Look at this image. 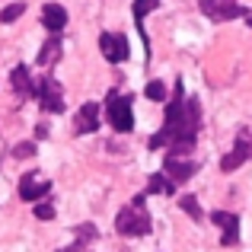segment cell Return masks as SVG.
<instances>
[{
	"label": "cell",
	"mask_w": 252,
	"mask_h": 252,
	"mask_svg": "<svg viewBox=\"0 0 252 252\" xmlns=\"http://www.w3.org/2000/svg\"><path fill=\"white\" fill-rule=\"evenodd\" d=\"M163 172H166L172 182L179 185V182H189V179L198 172V166L191 160H176V157H166V166H163Z\"/></svg>",
	"instance_id": "cell-11"
},
{
	"label": "cell",
	"mask_w": 252,
	"mask_h": 252,
	"mask_svg": "<svg viewBox=\"0 0 252 252\" xmlns=\"http://www.w3.org/2000/svg\"><path fill=\"white\" fill-rule=\"evenodd\" d=\"M144 93H147V99H154V102H163V99L169 96L166 86H163V80H150L147 86H144Z\"/></svg>",
	"instance_id": "cell-18"
},
{
	"label": "cell",
	"mask_w": 252,
	"mask_h": 252,
	"mask_svg": "<svg viewBox=\"0 0 252 252\" xmlns=\"http://www.w3.org/2000/svg\"><path fill=\"white\" fill-rule=\"evenodd\" d=\"M35 217L38 220H51V217H55V204L51 201H38L35 204Z\"/></svg>",
	"instance_id": "cell-21"
},
{
	"label": "cell",
	"mask_w": 252,
	"mask_h": 252,
	"mask_svg": "<svg viewBox=\"0 0 252 252\" xmlns=\"http://www.w3.org/2000/svg\"><path fill=\"white\" fill-rule=\"evenodd\" d=\"M74 128H77V134H93V131L99 128V105L96 102H86L83 109L77 112Z\"/></svg>",
	"instance_id": "cell-12"
},
{
	"label": "cell",
	"mask_w": 252,
	"mask_h": 252,
	"mask_svg": "<svg viewBox=\"0 0 252 252\" xmlns=\"http://www.w3.org/2000/svg\"><path fill=\"white\" fill-rule=\"evenodd\" d=\"M201 13L208 19H214V23H227V19H240V16H246V6H240L236 0H201Z\"/></svg>",
	"instance_id": "cell-5"
},
{
	"label": "cell",
	"mask_w": 252,
	"mask_h": 252,
	"mask_svg": "<svg viewBox=\"0 0 252 252\" xmlns=\"http://www.w3.org/2000/svg\"><path fill=\"white\" fill-rule=\"evenodd\" d=\"M150 214H147V191L137 195L131 204H125L115 217V230L122 236H147L150 233Z\"/></svg>",
	"instance_id": "cell-2"
},
{
	"label": "cell",
	"mask_w": 252,
	"mask_h": 252,
	"mask_svg": "<svg viewBox=\"0 0 252 252\" xmlns=\"http://www.w3.org/2000/svg\"><path fill=\"white\" fill-rule=\"evenodd\" d=\"M48 191H51V182L42 179L38 172H26V176L19 179V198H23V201H35L38 204Z\"/></svg>",
	"instance_id": "cell-7"
},
{
	"label": "cell",
	"mask_w": 252,
	"mask_h": 252,
	"mask_svg": "<svg viewBox=\"0 0 252 252\" xmlns=\"http://www.w3.org/2000/svg\"><path fill=\"white\" fill-rule=\"evenodd\" d=\"M42 23H45V29H48L51 35H58V32L67 26V10H64L61 3H45L42 6Z\"/></svg>",
	"instance_id": "cell-10"
},
{
	"label": "cell",
	"mask_w": 252,
	"mask_h": 252,
	"mask_svg": "<svg viewBox=\"0 0 252 252\" xmlns=\"http://www.w3.org/2000/svg\"><path fill=\"white\" fill-rule=\"evenodd\" d=\"M147 195H176V182H172L166 172H157L147 182Z\"/></svg>",
	"instance_id": "cell-15"
},
{
	"label": "cell",
	"mask_w": 252,
	"mask_h": 252,
	"mask_svg": "<svg viewBox=\"0 0 252 252\" xmlns=\"http://www.w3.org/2000/svg\"><path fill=\"white\" fill-rule=\"evenodd\" d=\"M23 13H26V3H10V6L0 10V23H16Z\"/></svg>",
	"instance_id": "cell-19"
},
{
	"label": "cell",
	"mask_w": 252,
	"mask_h": 252,
	"mask_svg": "<svg viewBox=\"0 0 252 252\" xmlns=\"http://www.w3.org/2000/svg\"><path fill=\"white\" fill-rule=\"evenodd\" d=\"M198 128H201V105L198 99H182V77L176 83V96L166 105V118H163V128L157 131L154 137L147 141L150 150H163L169 147V157H189L195 150V137Z\"/></svg>",
	"instance_id": "cell-1"
},
{
	"label": "cell",
	"mask_w": 252,
	"mask_h": 252,
	"mask_svg": "<svg viewBox=\"0 0 252 252\" xmlns=\"http://www.w3.org/2000/svg\"><path fill=\"white\" fill-rule=\"evenodd\" d=\"M55 61H61V38L51 35V38H45V45H42V51H38L35 64H42V67H51Z\"/></svg>",
	"instance_id": "cell-14"
},
{
	"label": "cell",
	"mask_w": 252,
	"mask_h": 252,
	"mask_svg": "<svg viewBox=\"0 0 252 252\" xmlns=\"http://www.w3.org/2000/svg\"><path fill=\"white\" fill-rule=\"evenodd\" d=\"M249 160H252V134H249Z\"/></svg>",
	"instance_id": "cell-24"
},
{
	"label": "cell",
	"mask_w": 252,
	"mask_h": 252,
	"mask_svg": "<svg viewBox=\"0 0 252 252\" xmlns=\"http://www.w3.org/2000/svg\"><path fill=\"white\" fill-rule=\"evenodd\" d=\"M35 154V144H16L13 147V157H19V160H26V157Z\"/></svg>",
	"instance_id": "cell-22"
},
{
	"label": "cell",
	"mask_w": 252,
	"mask_h": 252,
	"mask_svg": "<svg viewBox=\"0 0 252 252\" xmlns=\"http://www.w3.org/2000/svg\"><path fill=\"white\" fill-rule=\"evenodd\" d=\"M32 99H38L42 112H48V115H61L64 112V93L55 77H42L35 83V90H32Z\"/></svg>",
	"instance_id": "cell-4"
},
{
	"label": "cell",
	"mask_w": 252,
	"mask_h": 252,
	"mask_svg": "<svg viewBox=\"0 0 252 252\" xmlns=\"http://www.w3.org/2000/svg\"><path fill=\"white\" fill-rule=\"evenodd\" d=\"M86 246H83V243H74V246H67V249H58V252H83Z\"/></svg>",
	"instance_id": "cell-23"
},
{
	"label": "cell",
	"mask_w": 252,
	"mask_h": 252,
	"mask_svg": "<svg viewBox=\"0 0 252 252\" xmlns=\"http://www.w3.org/2000/svg\"><path fill=\"white\" fill-rule=\"evenodd\" d=\"M157 6H160V0H134V23H137V29H141V35H144V16L154 13Z\"/></svg>",
	"instance_id": "cell-17"
},
{
	"label": "cell",
	"mask_w": 252,
	"mask_h": 252,
	"mask_svg": "<svg viewBox=\"0 0 252 252\" xmlns=\"http://www.w3.org/2000/svg\"><path fill=\"white\" fill-rule=\"evenodd\" d=\"M10 83H13V90H16V99L32 96V90H35V83H32L29 67H26V64H16V67L10 70Z\"/></svg>",
	"instance_id": "cell-13"
},
{
	"label": "cell",
	"mask_w": 252,
	"mask_h": 252,
	"mask_svg": "<svg viewBox=\"0 0 252 252\" xmlns=\"http://www.w3.org/2000/svg\"><path fill=\"white\" fill-rule=\"evenodd\" d=\"M246 160H249V134L243 131V134L236 137L233 150H230V154H227V157L220 160V169H223V172H233V169H240V166H243Z\"/></svg>",
	"instance_id": "cell-9"
},
{
	"label": "cell",
	"mask_w": 252,
	"mask_h": 252,
	"mask_svg": "<svg viewBox=\"0 0 252 252\" xmlns=\"http://www.w3.org/2000/svg\"><path fill=\"white\" fill-rule=\"evenodd\" d=\"M246 23H249V26H252V13H249V16H246Z\"/></svg>",
	"instance_id": "cell-25"
},
{
	"label": "cell",
	"mask_w": 252,
	"mask_h": 252,
	"mask_svg": "<svg viewBox=\"0 0 252 252\" xmlns=\"http://www.w3.org/2000/svg\"><path fill=\"white\" fill-rule=\"evenodd\" d=\"M74 233H77V243H83V246L96 240V227H93V223H83V227H77Z\"/></svg>",
	"instance_id": "cell-20"
},
{
	"label": "cell",
	"mask_w": 252,
	"mask_h": 252,
	"mask_svg": "<svg viewBox=\"0 0 252 252\" xmlns=\"http://www.w3.org/2000/svg\"><path fill=\"white\" fill-rule=\"evenodd\" d=\"M99 48H102L105 61H112V64H122L125 58L131 55L128 38H125L122 32H102V35H99Z\"/></svg>",
	"instance_id": "cell-6"
},
{
	"label": "cell",
	"mask_w": 252,
	"mask_h": 252,
	"mask_svg": "<svg viewBox=\"0 0 252 252\" xmlns=\"http://www.w3.org/2000/svg\"><path fill=\"white\" fill-rule=\"evenodd\" d=\"M211 223H217V227L223 230V236H220L223 246H236V243H240V217L236 214H230V211H214V214H211Z\"/></svg>",
	"instance_id": "cell-8"
},
{
	"label": "cell",
	"mask_w": 252,
	"mask_h": 252,
	"mask_svg": "<svg viewBox=\"0 0 252 252\" xmlns=\"http://www.w3.org/2000/svg\"><path fill=\"white\" fill-rule=\"evenodd\" d=\"M179 208H182L185 214L191 217V220H198V223L204 220V211H201V204H198L195 195H182V198H179Z\"/></svg>",
	"instance_id": "cell-16"
},
{
	"label": "cell",
	"mask_w": 252,
	"mask_h": 252,
	"mask_svg": "<svg viewBox=\"0 0 252 252\" xmlns=\"http://www.w3.org/2000/svg\"><path fill=\"white\" fill-rule=\"evenodd\" d=\"M105 118H109V125L115 131H131L134 128V102H131V96L112 93L109 102H105Z\"/></svg>",
	"instance_id": "cell-3"
}]
</instances>
